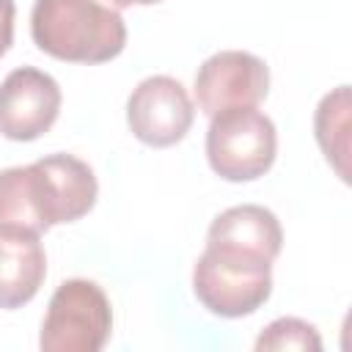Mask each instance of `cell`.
I'll return each instance as SVG.
<instances>
[{
	"mask_svg": "<svg viewBox=\"0 0 352 352\" xmlns=\"http://www.w3.org/2000/svg\"><path fill=\"white\" fill-rule=\"evenodd\" d=\"M60 85L41 69L19 66L0 82V135L16 143L52 129L60 113Z\"/></svg>",
	"mask_w": 352,
	"mask_h": 352,
	"instance_id": "cell-8",
	"label": "cell"
},
{
	"mask_svg": "<svg viewBox=\"0 0 352 352\" xmlns=\"http://www.w3.org/2000/svg\"><path fill=\"white\" fill-rule=\"evenodd\" d=\"M96 176L74 154H50L0 170V231L41 236L85 217L96 204Z\"/></svg>",
	"mask_w": 352,
	"mask_h": 352,
	"instance_id": "cell-1",
	"label": "cell"
},
{
	"mask_svg": "<svg viewBox=\"0 0 352 352\" xmlns=\"http://www.w3.org/2000/svg\"><path fill=\"white\" fill-rule=\"evenodd\" d=\"M99 3L107 6V8H116V11H124L129 6H138V0H99Z\"/></svg>",
	"mask_w": 352,
	"mask_h": 352,
	"instance_id": "cell-14",
	"label": "cell"
},
{
	"mask_svg": "<svg viewBox=\"0 0 352 352\" xmlns=\"http://www.w3.org/2000/svg\"><path fill=\"white\" fill-rule=\"evenodd\" d=\"M349 85H338L336 91L324 94L316 113H314V132L316 143L324 154V160L333 165V170L341 176V182H349Z\"/></svg>",
	"mask_w": 352,
	"mask_h": 352,
	"instance_id": "cell-11",
	"label": "cell"
},
{
	"mask_svg": "<svg viewBox=\"0 0 352 352\" xmlns=\"http://www.w3.org/2000/svg\"><path fill=\"white\" fill-rule=\"evenodd\" d=\"M256 349L258 352H283V349H300V352H319L322 349V338L319 330L297 316H280L275 322H270L261 336L256 338Z\"/></svg>",
	"mask_w": 352,
	"mask_h": 352,
	"instance_id": "cell-12",
	"label": "cell"
},
{
	"mask_svg": "<svg viewBox=\"0 0 352 352\" xmlns=\"http://www.w3.org/2000/svg\"><path fill=\"white\" fill-rule=\"evenodd\" d=\"M278 154V132L270 116L256 107H228L212 116L206 129L209 168L226 182L264 176Z\"/></svg>",
	"mask_w": 352,
	"mask_h": 352,
	"instance_id": "cell-4",
	"label": "cell"
},
{
	"mask_svg": "<svg viewBox=\"0 0 352 352\" xmlns=\"http://www.w3.org/2000/svg\"><path fill=\"white\" fill-rule=\"evenodd\" d=\"M192 292L214 316H250L272 294V261L239 248L206 245L192 267Z\"/></svg>",
	"mask_w": 352,
	"mask_h": 352,
	"instance_id": "cell-3",
	"label": "cell"
},
{
	"mask_svg": "<svg viewBox=\"0 0 352 352\" xmlns=\"http://www.w3.org/2000/svg\"><path fill=\"white\" fill-rule=\"evenodd\" d=\"M33 44L66 63H104L124 52L121 11L99 0H36L30 11Z\"/></svg>",
	"mask_w": 352,
	"mask_h": 352,
	"instance_id": "cell-2",
	"label": "cell"
},
{
	"mask_svg": "<svg viewBox=\"0 0 352 352\" xmlns=\"http://www.w3.org/2000/svg\"><path fill=\"white\" fill-rule=\"evenodd\" d=\"M47 275V256L38 236L0 231V308L28 305Z\"/></svg>",
	"mask_w": 352,
	"mask_h": 352,
	"instance_id": "cell-9",
	"label": "cell"
},
{
	"mask_svg": "<svg viewBox=\"0 0 352 352\" xmlns=\"http://www.w3.org/2000/svg\"><path fill=\"white\" fill-rule=\"evenodd\" d=\"M192 121H195V104L187 88L168 74L146 77L126 99L129 132L146 146L168 148L184 140Z\"/></svg>",
	"mask_w": 352,
	"mask_h": 352,
	"instance_id": "cell-7",
	"label": "cell"
},
{
	"mask_svg": "<svg viewBox=\"0 0 352 352\" xmlns=\"http://www.w3.org/2000/svg\"><path fill=\"white\" fill-rule=\"evenodd\" d=\"M113 330V308L99 283L63 280L50 297L38 346L44 352H99Z\"/></svg>",
	"mask_w": 352,
	"mask_h": 352,
	"instance_id": "cell-5",
	"label": "cell"
},
{
	"mask_svg": "<svg viewBox=\"0 0 352 352\" xmlns=\"http://www.w3.org/2000/svg\"><path fill=\"white\" fill-rule=\"evenodd\" d=\"M206 245H226L239 248L256 256H264L270 261L278 258L283 248V231L278 217L258 204H242L220 212L206 234Z\"/></svg>",
	"mask_w": 352,
	"mask_h": 352,
	"instance_id": "cell-10",
	"label": "cell"
},
{
	"mask_svg": "<svg viewBox=\"0 0 352 352\" xmlns=\"http://www.w3.org/2000/svg\"><path fill=\"white\" fill-rule=\"evenodd\" d=\"M195 102L209 118L228 107H256L270 94V66L245 50H220L195 72Z\"/></svg>",
	"mask_w": 352,
	"mask_h": 352,
	"instance_id": "cell-6",
	"label": "cell"
},
{
	"mask_svg": "<svg viewBox=\"0 0 352 352\" xmlns=\"http://www.w3.org/2000/svg\"><path fill=\"white\" fill-rule=\"evenodd\" d=\"M14 16H16L14 0H0V58L8 52L14 41Z\"/></svg>",
	"mask_w": 352,
	"mask_h": 352,
	"instance_id": "cell-13",
	"label": "cell"
}]
</instances>
